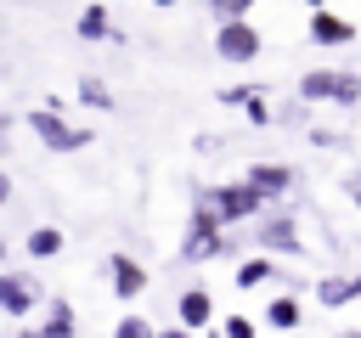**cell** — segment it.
<instances>
[{
	"label": "cell",
	"instance_id": "obj_14",
	"mask_svg": "<svg viewBox=\"0 0 361 338\" xmlns=\"http://www.w3.org/2000/svg\"><path fill=\"white\" fill-rule=\"evenodd\" d=\"M39 332H45V338H79L68 299H51V304H45V321H39Z\"/></svg>",
	"mask_w": 361,
	"mask_h": 338
},
{
	"label": "cell",
	"instance_id": "obj_15",
	"mask_svg": "<svg viewBox=\"0 0 361 338\" xmlns=\"http://www.w3.org/2000/svg\"><path fill=\"white\" fill-rule=\"evenodd\" d=\"M73 28H79V39H113V34H118V28H113V17H107V6H85Z\"/></svg>",
	"mask_w": 361,
	"mask_h": 338
},
{
	"label": "cell",
	"instance_id": "obj_3",
	"mask_svg": "<svg viewBox=\"0 0 361 338\" xmlns=\"http://www.w3.org/2000/svg\"><path fill=\"white\" fill-rule=\"evenodd\" d=\"M28 130L45 141V152H79V146H90V130L68 124V118L51 113V107H34V113H28Z\"/></svg>",
	"mask_w": 361,
	"mask_h": 338
},
{
	"label": "cell",
	"instance_id": "obj_32",
	"mask_svg": "<svg viewBox=\"0 0 361 338\" xmlns=\"http://www.w3.org/2000/svg\"><path fill=\"white\" fill-rule=\"evenodd\" d=\"M0 265H6V242H0Z\"/></svg>",
	"mask_w": 361,
	"mask_h": 338
},
{
	"label": "cell",
	"instance_id": "obj_5",
	"mask_svg": "<svg viewBox=\"0 0 361 338\" xmlns=\"http://www.w3.org/2000/svg\"><path fill=\"white\" fill-rule=\"evenodd\" d=\"M214 51H220V62H254L259 56V28L254 23H220Z\"/></svg>",
	"mask_w": 361,
	"mask_h": 338
},
{
	"label": "cell",
	"instance_id": "obj_6",
	"mask_svg": "<svg viewBox=\"0 0 361 338\" xmlns=\"http://www.w3.org/2000/svg\"><path fill=\"white\" fill-rule=\"evenodd\" d=\"M271 259H299L305 254V242H299V225H293V214H271L265 225H259V237H254Z\"/></svg>",
	"mask_w": 361,
	"mask_h": 338
},
{
	"label": "cell",
	"instance_id": "obj_16",
	"mask_svg": "<svg viewBox=\"0 0 361 338\" xmlns=\"http://www.w3.org/2000/svg\"><path fill=\"white\" fill-rule=\"evenodd\" d=\"M265 282H276V259L271 254H254V259L237 265V287H265Z\"/></svg>",
	"mask_w": 361,
	"mask_h": 338
},
{
	"label": "cell",
	"instance_id": "obj_13",
	"mask_svg": "<svg viewBox=\"0 0 361 338\" xmlns=\"http://www.w3.org/2000/svg\"><path fill=\"white\" fill-rule=\"evenodd\" d=\"M23 248H28V259H56V254H62V248H68V237H62V231H56V225H34V231H28V242H23Z\"/></svg>",
	"mask_w": 361,
	"mask_h": 338
},
{
	"label": "cell",
	"instance_id": "obj_19",
	"mask_svg": "<svg viewBox=\"0 0 361 338\" xmlns=\"http://www.w3.org/2000/svg\"><path fill=\"white\" fill-rule=\"evenodd\" d=\"M248 11H254V0H209V17H220V23H248Z\"/></svg>",
	"mask_w": 361,
	"mask_h": 338
},
{
	"label": "cell",
	"instance_id": "obj_23",
	"mask_svg": "<svg viewBox=\"0 0 361 338\" xmlns=\"http://www.w3.org/2000/svg\"><path fill=\"white\" fill-rule=\"evenodd\" d=\"M248 124H271V96H259V101H248Z\"/></svg>",
	"mask_w": 361,
	"mask_h": 338
},
{
	"label": "cell",
	"instance_id": "obj_17",
	"mask_svg": "<svg viewBox=\"0 0 361 338\" xmlns=\"http://www.w3.org/2000/svg\"><path fill=\"white\" fill-rule=\"evenodd\" d=\"M299 315H305V310H299V299H293V293H276V299H271V310H265V327L293 332V327H299Z\"/></svg>",
	"mask_w": 361,
	"mask_h": 338
},
{
	"label": "cell",
	"instance_id": "obj_25",
	"mask_svg": "<svg viewBox=\"0 0 361 338\" xmlns=\"http://www.w3.org/2000/svg\"><path fill=\"white\" fill-rule=\"evenodd\" d=\"M6 197H11V175L0 169V208H6Z\"/></svg>",
	"mask_w": 361,
	"mask_h": 338
},
{
	"label": "cell",
	"instance_id": "obj_2",
	"mask_svg": "<svg viewBox=\"0 0 361 338\" xmlns=\"http://www.w3.org/2000/svg\"><path fill=\"white\" fill-rule=\"evenodd\" d=\"M299 101H338V107H355V101H361V73L316 68V73L299 79Z\"/></svg>",
	"mask_w": 361,
	"mask_h": 338
},
{
	"label": "cell",
	"instance_id": "obj_31",
	"mask_svg": "<svg viewBox=\"0 0 361 338\" xmlns=\"http://www.w3.org/2000/svg\"><path fill=\"white\" fill-rule=\"evenodd\" d=\"M338 338H361V327H344V332H338Z\"/></svg>",
	"mask_w": 361,
	"mask_h": 338
},
{
	"label": "cell",
	"instance_id": "obj_7",
	"mask_svg": "<svg viewBox=\"0 0 361 338\" xmlns=\"http://www.w3.org/2000/svg\"><path fill=\"white\" fill-rule=\"evenodd\" d=\"M0 310L11 321H23L28 310H39V287L28 276H17V270H0Z\"/></svg>",
	"mask_w": 361,
	"mask_h": 338
},
{
	"label": "cell",
	"instance_id": "obj_10",
	"mask_svg": "<svg viewBox=\"0 0 361 338\" xmlns=\"http://www.w3.org/2000/svg\"><path fill=\"white\" fill-rule=\"evenodd\" d=\"M175 315H180V327H186V332H203V327L214 321V299H209L203 287H180V299H175Z\"/></svg>",
	"mask_w": 361,
	"mask_h": 338
},
{
	"label": "cell",
	"instance_id": "obj_11",
	"mask_svg": "<svg viewBox=\"0 0 361 338\" xmlns=\"http://www.w3.org/2000/svg\"><path fill=\"white\" fill-rule=\"evenodd\" d=\"M310 39L316 45H350L355 39V23L338 17V11H310Z\"/></svg>",
	"mask_w": 361,
	"mask_h": 338
},
{
	"label": "cell",
	"instance_id": "obj_9",
	"mask_svg": "<svg viewBox=\"0 0 361 338\" xmlns=\"http://www.w3.org/2000/svg\"><path fill=\"white\" fill-rule=\"evenodd\" d=\"M243 180H248V186H254V192L271 203V197H288L293 169H288V163H248V175H243Z\"/></svg>",
	"mask_w": 361,
	"mask_h": 338
},
{
	"label": "cell",
	"instance_id": "obj_27",
	"mask_svg": "<svg viewBox=\"0 0 361 338\" xmlns=\"http://www.w3.org/2000/svg\"><path fill=\"white\" fill-rule=\"evenodd\" d=\"M350 197H355V208H361V175H355V180H350Z\"/></svg>",
	"mask_w": 361,
	"mask_h": 338
},
{
	"label": "cell",
	"instance_id": "obj_24",
	"mask_svg": "<svg viewBox=\"0 0 361 338\" xmlns=\"http://www.w3.org/2000/svg\"><path fill=\"white\" fill-rule=\"evenodd\" d=\"M6 338H45L39 327H17V332H6Z\"/></svg>",
	"mask_w": 361,
	"mask_h": 338
},
{
	"label": "cell",
	"instance_id": "obj_4",
	"mask_svg": "<svg viewBox=\"0 0 361 338\" xmlns=\"http://www.w3.org/2000/svg\"><path fill=\"white\" fill-rule=\"evenodd\" d=\"M214 214H220V225H237V220H254L259 208H265V197L248 186V180H226V186H214L209 197H203Z\"/></svg>",
	"mask_w": 361,
	"mask_h": 338
},
{
	"label": "cell",
	"instance_id": "obj_20",
	"mask_svg": "<svg viewBox=\"0 0 361 338\" xmlns=\"http://www.w3.org/2000/svg\"><path fill=\"white\" fill-rule=\"evenodd\" d=\"M113 338H158V327H152L147 315H135V310H130V315H118V327H113Z\"/></svg>",
	"mask_w": 361,
	"mask_h": 338
},
{
	"label": "cell",
	"instance_id": "obj_8",
	"mask_svg": "<svg viewBox=\"0 0 361 338\" xmlns=\"http://www.w3.org/2000/svg\"><path fill=\"white\" fill-rule=\"evenodd\" d=\"M107 282H113V293H118L124 304H135V299L147 293V265H135L130 254H113V259H107Z\"/></svg>",
	"mask_w": 361,
	"mask_h": 338
},
{
	"label": "cell",
	"instance_id": "obj_12",
	"mask_svg": "<svg viewBox=\"0 0 361 338\" xmlns=\"http://www.w3.org/2000/svg\"><path fill=\"white\" fill-rule=\"evenodd\" d=\"M355 299H361V276H322L316 282V304L322 310H344Z\"/></svg>",
	"mask_w": 361,
	"mask_h": 338
},
{
	"label": "cell",
	"instance_id": "obj_22",
	"mask_svg": "<svg viewBox=\"0 0 361 338\" xmlns=\"http://www.w3.org/2000/svg\"><path fill=\"white\" fill-rule=\"evenodd\" d=\"M226 338H259L248 315H226Z\"/></svg>",
	"mask_w": 361,
	"mask_h": 338
},
{
	"label": "cell",
	"instance_id": "obj_28",
	"mask_svg": "<svg viewBox=\"0 0 361 338\" xmlns=\"http://www.w3.org/2000/svg\"><path fill=\"white\" fill-rule=\"evenodd\" d=\"M158 338H192V332H186V327H169V332H158Z\"/></svg>",
	"mask_w": 361,
	"mask_h": 338
},
{
	"label": "cell",
	"instance_id": "obj_1",
	"mask_svg": "<svg viewBox=\"0 0 361 338\" xmlns=\"http://www.w3.org/2000/svg\"><path fill=\"white\" fill-rule=\"evenodd\" d=\"M231 242H226V225H220V214L209 208V203H197L192 208V225H186V237H180V259L186 265H209V259H220Z\"/></svg>",
	"mask_w": 361,
	"mask_h": 338
},
{
	"label": "cell",
	"instance_id": "obj_29",
	"mask_svg": "<svg viewBox=\"0 0 361 338\" xmlns=\"http://www.w3.org/2000/svg\"><path fill=\"white\" fill-rule=\"evenodd\" d=\"M147 6H158V11H169V6H180V0H147Z\"/></svg>",
	"mask_w": 361,
	"mask_h": 338
},
{
	"label": "cell",
	"instance_id": "obj_21",
	"mask_svg": "<svg viewBox=\"0 0 361 338\" xmlns=\"http://www.w3.org/2000/svg\"><path fill=\"white\" fill-rule=\"evenodd\" d=\"M259 96H271L265 84H231V90H220V107H248V101H259Z\"/></svg>",
	"mask_w": 361,
	"mask_h": 338
},
{
	"label": "cell",
	"instance_id": "obj_18",
	"mask_svg": "<svg viewBox=\"0 0 361 338\" xmlns=\"http://www.w3.org/2000/svg\"><path fill=\"white\" fill-rule=\"evenodd\" d=\"M79 101H85V107H96V113H107V107H113V90H107L102 79H90V73H85V79H79Z\"/></svg>",
	"mask_w": 361,
	"mask_h": 338
},
{
	"label": "cell",
	"instance_id": "obj_26",
	"mask_svg": "<svg viewBox=\"0 0 361 338\" xmlns=\"http://www.w3.org/2000/svg\"><path fill=\"white\" fill-rule=\"evenodd\" d=\"M6 135H11V118H6V113H0V146H6Z\"/></svg>",
	"mask_w": 361,
	"mask_h": 338
},
{
	"label": "cell",
	"instance_id": "obj_30",
	"mask_svg": "<svg viewBox=\"0 0 361 338\" xmlns=\"http://www.w3.org/2000/svg\"><path fill=\"white\" fill-rule=\"evenodd\" d=\"M305 6H310V11H327V0H305Z\"/></svg>",
	"mask_w": 361,
	"mask_h": 338
}]
</instances>
